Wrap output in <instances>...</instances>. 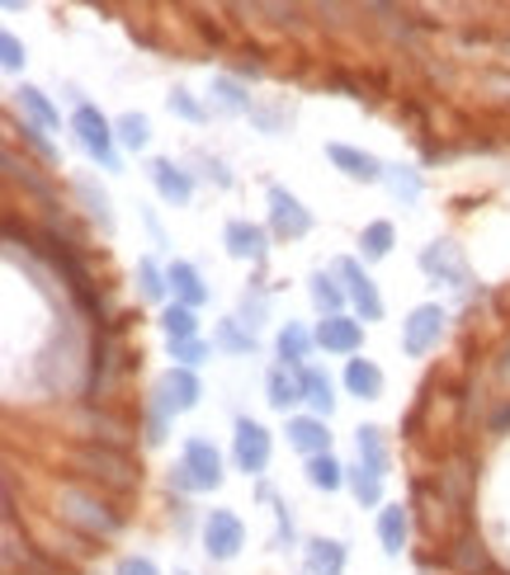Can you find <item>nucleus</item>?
<instances>
[{
  "instance_id": "nucleus-1",
  "label": "nucleus",
  "mask_w": 510,
  "mask_h": 575,
  "mask_svg": "<svg viewBox=\"0 0 510 575\" xmlns=\"http://www.w3.org/2000/svg\"><path fill=\"white\" fill-rule=\"evenodd\" d=\"M170 486L175 491H218L222 486V453L212 449V439H184L180 463L170 467Z\"/></svg>"
},
{
  "instance_id": "nucleus-2",
  "label": "nucleus",
  "mask_w": 510,
  "mask_h": 575,
  "mask_svg": "<svg viewBox=\"0 0 510 575\" xmlns=\"http://www.w3.org/2000/svg\"><path fill=\"white\" fill-rule=\"evenodd\" d=\"M71 133H76V142L85 147L90 161H99L105 170H119V151H113L119 133H113V123L95 105H76V113H71Z\"/></svg>"
},
{
  "instance_id": "nucleus-3",
  "label": "nucleus",
  "mask_w": 510,
  "mask_h": 575,
  "mask_svg": "<svg viewBox=\"0 0 510 575\" xmlns=\"http://www.w3.org/2000/svg\"><path fill=\"white\" fill-rule=\"evenodd\" d=\"M198 396H204L198 378H194L190 368H180V364H175L161 382L151 387V406H147V411L156 415V420H175V415H184V411H194V406H198Z\"/></svg>"
},
{
  "instance_id": "nucleus-4",
  "label": "nucleus",
  "mask_w": 510,
  "mask_h": 575,
  "mask_svg": "<svg viewBox=\"0 0 510 575\" xmlns=\"http://www.w3.org/2000/svg\"><path fill=\"white\" fill-rule=\"evenodd\" d=\"M204 556L208 562H236V552L246 548V524L236 519L232 510H208L204 519Z\"/></svg>"
},
{
  "instance_id": "nucleus-5",
  "label": "nucleus",
  "mask_w": 510,
  "mask_h": 575,
  "mask_svg": "<svg viewBox=\"0 0 510 575\" xmlns=\"http://www.w3.org/2000/svg\"><path fill=\"white\" fill-rule=\"evenodd\" d=\"M445 307L439 302H421L416 311L402 321V350L411 354V358H421V354H430L435 344H439V335H445Z\"/></svg>"
},
{
  "instance_id": "nucleus-6",
  "label": "nucleus",
  "mask_w": 510,
  "mask_h": 575,
  "mask_svg": "<svg viewBox=\"0 0 510 575\" xmlns=\"http://www.w3.org/2000/svg\"><path fill=\"white\" fill-rule=\"evenodd\" d=\"M232 463H236V472H246V477H260V472L269 467V429L260 420H251V415H241L236 420Z\"/></svg>"
},
{
  "instance_id": "nucleus-7",
  "label": "nucleus",
  "mask_w": 510,
  "mask_h": 575,
  "mask_svg": "<svg viewBox=\"0 0 510 575\" xmlns=\"http://www.w3.org/2000/svg\"><path fill=\"white\" fill-rule=\"evenodd\" d=\"M269 227H275V236L283 241H303L312 232V212L298 204V198L283 189V184H269Z\"/></svg>"
},
{
  "instance_id": "nucleus-8",
  "label": "nucleus",
  "mask_w": 510,
  "mask_h": 575,
  "mask_svg": "<svg viewBox=\"0 0 510 575\" xmlns=\"http://www.w3.org/2000/svg\"><path fill=\"white\" fill-rule=\"evenodd\" d=\"M421 269L430 274L435 283H449V288H473V274H467V260L453 241H430L421 250Z\"/></svg>"
},
{
  "instance_id": "nucleus-9",
  "label": "nucleus",
  "mask_w": 510,
  "mask_h": 575,
  "mask_svg": "<svg viewBox=\"0 0 510 575\" xmlns=\"http://www.w3.org/2000/svg\"><path fill=\"white\" fill-rule=\"evenodd\" d=\"M222 246L232 260H246V265H265L269 260V236H265V227H255L246 218H232L222 227Z\"/></svg>"
},
{
  "instance_id": "nucleus-10",
  "label": "nucleus",
  "mask_w": 510,
  "mask_h": 575,
  "mask_svg": "<svg viewBox=\"0 0 510 575\" xmlns=\"http://www.w3.org/2000/svg\"><path fill=\"white\" fill-rule=\"evenodd\" d=\"M336 269V279L345 283V297L360 307V316L364 321H382V297H378V288H374V279L360 269V260H336L331 265Z\"/></svg>"
},
{
  "instance_id": "nucleus-11",
  "label": "nucleus",
  "mask_w": 510,
  "mask_h": 575,
  "mask_svg": "<svg viewBox=\"0 0 510 575\" xmlns=\"http://www.w3.org/2000/svg\"><path fill=\"white\" fill-rule=\"evenodd\" d=\"M326 161H331L340 175H350L360 184H382V175H388V166H382L378 156H368L360 147H345V142H331V147H326Z\"/></svg>"
},
{
  "instance_id": "nucleus-12",
  "label": "nucleus",
  "mask_w": 510,
  "mask_h": 575,
  "mask_svg": "<svg viewBox=\"0 0 510 575\" xmlns=\"http://www.w3.org/2000/svg\"><path fill=\"white\" fill-rule=\"evenodd\" d=\"M312 335H317V344L326 354H360L364 326L354 321V316H321V326L312 330Z\"/></svg>"
},
{
  "instance_id": "nucleus-13",
  "label": "nucleus",
  "mask_w": 510,
  "mask_h": 575,
  "mask_svg": "<svg viewBox=\"0 0 510 575\" xmlns=\"http://www.w3.org/2000/svg\"><path fill=\"white\" fill-rule=\"evenodd\" d=\"M151 184H156V194L166 198L170 208H184L194 198V180H190V170L175 166V161H151Z\"/></svg>"
},
{
  "instance_id": "nucleus-14",
  "label": "nucleus",
  "mask_w": 510,
  "mask_h": 575,
  "mask_svg": "<svg viewBox=\"0 0 510 575\" xmlns=\"http://www.w3.org/2000/svg\"><path fill=\"white\" fill-rule=\"evenodd\" d=\"M289 443L307 457L331 453V435H326V420H317V415H289Z\"/></svg>"
},
{
  "instance_id": "nucleus-15",
  "label": "nucleus",
  "mask_w": 510,
  "mask_h": 575,
  "mask_svg": "<svg viewBox=\"0 0 510 575\" xmlns=\"http://www.w3.org/2000/svg\"><path fill=\"white\" fill-rule=\"evenodd\" d=\"M166 279H170V293H175L180 307H194V311H198V307L208 302V283L198 279V269H194L190 260H175V265L166 269Z\"/></svg>"
},
{
  "instance_id": "nucleus-16",
  "label": "nucleus",
  "mask_w": 510,
  "mask_h": 575,
  "mask_svg": "<svg viewBox=\"0 0 510 575\" xmlns=\"http://www.w3.org/2000/svg\"><path fill=\"white\" fill-rule=\"evenodd\" d=\"M298 378H303V401L312 406V415H317V420H331V411H336V387H331V378H326V368H303L298 372Z\"/></svg>"
},
{
  "instance_id": "nucleus-17",
  "label": "nucleus",
  "mask_w": 510,
  "mask_h": 575,
  "mask_svg": "<svg viewBox=\"0 0 510 575\" xmlns=\"http://www.w3.org/2000/svg\"><path fill=\"white\" fill-rule=\"evenodd\" d=\"M307 293L321 316H340V307H345V283L336 279V269H317V274L307 279Z\"/></svg>"
},
{
  "instance_id": "nucleus-18",
  "label": "nucleus",
  "mask_w": 510,
  "mask_h": 575,
  "mask_svg": "<svg viewBox=\"0 0 510 575\" xmlns=\"http://www.w3.org/2000/svg\"><path fill=\"white\" fill-rule=\"evenodd\" d=\"M354 453H360V467H368L374 477H388V443H382L378 425H360L354 429Z\"/></svg>"
},
{
  "instance_id": "nucleus-19",
  "label": "nucleus",
  "mask_w": 510,
  "mask_h": 575,
  "mask_svg": "<svg viewBox=\"0 0 510 575\" xmlns=\"http://www.w3.org/2000/svg\"><path fill=\"white\" fill-rule=\"evenodd\" d=\"M312 344H317V335H307L298 321H289L279 330V340H275V354H279V368H303L307 364V354H312Z\"/></svg>"
},
{
  "instance_id": "nucleus-20",
  "label": "nucleus",
  "mask_w": 510,
  "mask_h": 575,
  "mask_svg": "<svg viewBox=\"0 0 510 575\" xmlns=\"http://www.w3.org/2000/svg\"><path fill=\"white\" fill-rule=\"evenodd\" d=\"M265 401H269L275 411L289 415V406H298V401H303V378H298V372H289V368H269V378H265Z\"/></svg>"
},
{
  "instance_id": "nucleus-21",
  "label": "nucleus",
  "mask_w": 510,
  "mask_h": 575,
  "mask_svg": "<svg viewBox=\"0 0 510 575\" xmlns=\"http://www.w3.org/2000/svg\"><path fill=\"white\" fill-rule=\"evenodd\" d=\"M307 571L312 575H345V542L307 538Z\"/></svg>"
},
{
  "instance_id": "nucleus-22",
  "label": "nucleus",
  "mask_w": 510,
  "mask_h": 575,
  "mask_svg": "<svg viewBox=\"0 0 510 575\" xmlns=\"http://www.w3.org/2000/svg\"><path fill=\"white\" fill-rule=\"evenodd\" d=\"M345 387H350V396H360V401H378L382 396V368L368 364V358H350Z\"/></svg>"
},
{
  "instance_id": "nucleus-23",
  "label": "nucleus",
  "mask_w": 510,
  "mask_h": 575,
  "mask_svg": "<svg viewBox=\"0 0 510 575\" xmlns=\"http://www.w3.org/2000/svg\"><path fill=\"white\" fill-rule=\"evenodd\" d=\"M406 534H411L406 510H402V505H382V514H378V542H382V552H388V556H402Z\"/></svg>"
},
{
  "instance_id": "nucleus-24",
  "label": "nucleus",
  "mask_w": 510,
  "mask_h": 575,
  "mask_svg": "<svg viewBox=\"0 0 510 575\" xmlns=\"http://www.w3.org/2000/svg\"><path fill=\"white\" fill-rule=\"evenodd\" d=\"M62 514L66 519H81L85 528H90V534H113V528H119V519H113V514H95V500L90 496H62Z\"/></svg>"
},
{
  "instance_id": "nucleus-25",
  "label": "nucleus",
  "mask_w": 510,
  "mask_h": 575,
  "mask_svg": "<svg viewBox=\"0 0 510 575\" xmlns=\"http://www.w3.org/2000/svg\"><path fill=\"white\" fill-rule=\"evenodd\" d=\"M236 321H241V326H246V330H251V335H255V330H260V326L269 321V288H265V283H251V288H246V293H241V307H236Z\"/></svg>"
},
{
  "instance_id": "nucleus-26",
  "label": "nucleus",
  "mask_w": 510,
  "mask_h": 575,
  "mask_svg": "<svg viewBox=\"0 0 510 575\" xmlns=\"http://www.w3.org/2000/svg\"><path fill=\"white\" fill-rule=\"evenodd\" d=\"M212 350H222V354H255V335L236 321V316H227V321H218V330H212Z\"/></svg>"
},
{
  "instance_id": "nucleus-27",
  "label": "nucleus",
  "mask_w": 510,
  "mask_h": 575,
  "mask_svg": "<svg viewBox=\"0 0 510 575\" xmlns=\"http://www.w3.org/2000/svg\"><path fill=\"white\" fill-rule=\"evenodd\" d=\"M161 330H166L170 344L198 340V316H194V307H180V302H170V307L161 311Z\"/></svg>"
},
{
  "instance_id": "nucleus-28",
  "label": "nucleus",
  "mask_w": 510,
  "mask_h": 575,
  "mask_svg": "<svg viewBox=\"0 0 510 575\" xmlns=\"http://www.w3.org/2000/svg\"><path fill=\"white\" fill-rule=\"evenodd\" d=\"M350 481V472L336 463L331 453H321V457H307V486H317V491H340V486Z\"/></svg>"
},
{
  "instance_id": "nucleus-29",
  "label": "nucleus",
  "mask_w": 510,
  "mask_h": 575,
  "mask_svg": "<svg viewBox=\"0 0 510 575\" xmlns=\"http://www.w3.org/2000/svg\"><path fill=\"white\" fill-rule=\"evenodd\" d=\"M76 194H81V204H85V212L105 227V232H113V212H109V194L99 189V184L90 180V175H76Z\"/></svg>"
},
{
  "instance_id": "nucleus-30",
  "label": "nucleus",
  "mask_w": 510,
  "mask_h": 575,
  "mask_svg": "<svg viewBox=\"0 0 510 575\" xmlns=\"http://www.w3.org/2000/svg\"><path fill=\"white\" fill-rule=\"evenodd\" d=\"M212 105L222 113H251V95H246V85L232 76H212Z\"/></svg>"
},
{
  "instance_id": "nucleus-31",
  "label": "nucleus",
  "mask_w": 510,
  "mask_h": 575,
  "mask_svg": "<svg viewBox=\"0 0 510 575\" xmlns=\"http://www.w3.org/2000/svg\"><path fill=\"white\" fill-rule=\"evenodd\" d=\"M113 133H119V142L127 151H147L151 147V123L147 113H123V119H113Z\"/></svg>"
},
{
  "instance_id": "nucleus-32",
  "label": "nucleus",
  "mask_w": 510,
  "mask_h": 575,
  "mask_svg": "<svg viewBox=\"0 0 510 575\" xmlns=\"http://www.w3.org/2000/svg\"><path fill=\"white\" fill-rule=\"evenodd\" d=\"M14 105H20L28 119H38L42 127H57V123H62V113H57V109L48 105V95L34 90V85H20V90H14Z\"/></svg>"
},
{
  "instance_id": "nucleus-33",
  "label": "nucleus",
  "mask_w": 510,
  "mask_h": 575,
  "mask_svg": "<svg viewBox=\"0 0 510 575\" xmlns=\"http://www.w3.org/2000/svg\"><path fill=\"white\" fill-rule=\"evenodd\" d=\"M382 184H388L392 198H397V204H406V208L421 198V175H416L411 166H388V175H382Z\"/></svg>"
},
{
  "instance_id": "nucleus-34",
  "label": "nucleus",
  "mask_w": 510,
  "mask_h": 575,
  "mask_svg": "<svg viewBox=\"0 0 510 575\" xmlns=\"http://www.w3.org/2000/svg\"><path fill=\"white\" fill-rule=\"evenodd\" d=\"M392 241H397L392 222H368L360 232V255H364V260H382V255L392 250Z\"/></svg>"
},
{
  "instance_id": "nucleus-35",
  "label": "nucleus",
  "mask_w": 510,
  "mask_h": 575,
  "mask_svg": "<svg viewBox=\"0 0 510 575\" xmlns=\"http://www.w3.org/2000/svg\"><path fill=\"white\" fill-rule=\"evenodd\" d=\"M350 472V491H354V500H360V505H378L382 500V477H374V472L368 467H345Z\"/></svg>"
},
{
  "instance_id": "nucleus-36",
  "label": "nucleus",
  "mask_w": 510,
  "mask_h": 575,
  "mask_svg": "<svg viewBox=\"0 0 510 575\" xmlns=\"http://www.w3.org/2000/svg\"><path fill=\"white\" fill-rule=\"evenodd\" d=\"M166 109L175 113V119H184V123H204V119H208V109L198 105V99H194L190 90H184V85H175V90L166 95Z\"/></svg>"
},
{
  "instance_id": "nucleus-37",
  "label": "nucleus",
  "mask_w": 510,
  "mask_h": 575,
  "mask_svg": "<svg viewBox=\"0 0 510 575\" xmlns=\"http://www.w3.org/2000/svg\"><path fill=\"white\" fill-rule=\"evenodd\" d=\"M166 288H170V279L156 269V260H137V293L147 297V302H161L166 297Z\"/></svg>"
},
{
  "instance_id": "nucleus-38",
  "label": "nucleus",
  "mask_w": 510,
  "mask_h": 575,
  "mask_svg": "<svg viewBox=\"0 0 510 575\" xmlns=\"http://www.w3.org/2000/svg\"><path fill=\"white\" fill-rule=\"evenodd\" d=\"M170 354H175V358H180V368H190V372H194V368H198V364H204V358H208L212 350H208V344H204V340H184V344H170Z\"/></svg>"
},
{
  "instance_id": "nucleus-39",
  "label": "nucleus",
  "mask_w": 510,
  "mask_h": 575,
  "mask_svg": "<svg viewBox=\"0 0 510 575\" xmlns=\"http://www.w3.org/2000/svg\"><path fill=\"white\" fill-rule=\"evenodd\" d=\"M0 62H5V71H20L28 62V52H24V42L14 38V34H0Z\"/></svg>"
},
{
  "instance_id": "nucleus-40",
  "label": "nucleus",
  "mask_w": 510,
  "mask_h": 575,
  "mask_svg": "<svg viewBox=\"0 0 510 575\" xmlns=\"http://www.w3.org/2000/svg\"><path fill=\"white\" fill-rule=\"evenodd\" d=\"M20 133H24V142H28V147H34V151L42 156V161H57V147H52V142H48V137H42V133H38V127H34V123H24V127H20Z\"/></svg>"
},
{
  "instance_id": "nucleus-41",
  "label": "nucleus",
  "mask_w": 510,
  "mask_h": 575,
  "mask_svg": "<svg viewBox=\"0 0 510 575\" xmlns=\"http://www.w3.org/2000/svg\"><path fill=\"white\" fill-rule=\"evenodd\" d=\"M113 575H161V571H156L151 556H123V562L113 566Z\"/></svg>"
},
{
  "instance_id": "nucleus-42",
  "label": "nucleus",
  "mask_w": 510,
  "mask_h": 575,
  "mask_svg": "<svg viewBox=\"0 0 510 575\" xmlns=\"http://www.w3.org/2000/svg\"><path fill=\"white\" fill-rule=\"evenodd\" d=\"M198 166H204V175L218 184V189H232V175H227V166L218 161V156H198Z\"/></svg>"
},
{
  "instance_id": "nucleus-43",
  "label": "nucleus",
  "mask_w": 510,
  "mask_h": 575,
  "mask_svg": "<svg viewBox=\"0 0 510 575\" xmlns=\"http://www.w3.org/2000/svg\"><path fill=\"white\" fill-rule=\"evenodd\" d=\"M275 500V496H269ZM275 514H279V548L283 542H293V519H289V505H283V500H275Z\"/></svg>"
}]
</instances>
